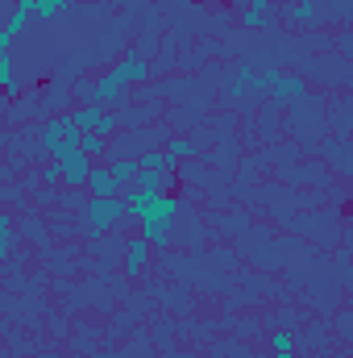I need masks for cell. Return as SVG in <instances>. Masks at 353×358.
<instances>
[{
  "label": "cell",
  "mask_w": 353,
  "mask_h": 358,
  "mask_svg": "<svg viewBox=\"0 0 353 358\" xmlns=\"http://www.w3.org/2000/svg\"><path fill=\"white\" fill-rule=\"evenodd\" d=\"M121 200H125V213L137 217L142 238H146L150 246H167V242H171V225H175V217H179V200L171 196V192L133 187V192L121 196Z\"/></svg>",
  "instance_id": "6da1fadb"
},
{
  "label": "cell",
  "mask_w": 353,
  "mask_h": 358,
  "mask_svg": "<svg viewBox=\"0 0 353 358\" xmlns=\"http://www.w3.org/2000/svg\"><path fill=\"white\" fill-rule=\"evenodd\" d=\"M137 80H146V59L142 55H125L117 67H108V76L100 80V84H91V88H84V96H88L91 104H108V100H121V92L129 88V84H137Z\"/></svg>",
  "instance_id": "7a4b0ae2"
},
{
  "label": "cell",
  "mask_w": 353,
  "mask_h": 358,
  "mask_svg": "<svg viewBox=\"0 0 353 358\" xmlns=\"http://www.w3.org/2000/svg\"><path fill=\"white\" fill-rule=\"evenodd\" d=\"M125 217V200L121 196H91L88 200V234H104V229H112L117 221Z\"/></svg>",
  "instance_id": "3957f363"
},
{
  "label": "cell",
  "mask_w": 353,
  "mask_h": 358,
  "mask_svg": "<svg viewBox=\"0 0 353 358\" xmlns=\"http://www.w3.org/2000/svg\"><path fill=\"white\" fill-rule=\"evenodd\" d=\"M262 80H266V88H274L278 100H299V96H303V80H299V76H283L278 67H266Z\"/></svg>",
  "instance_id": "277c9868"
},
{
  "label": "cell",
  "mask_w": 353,
  "mask_h": 358,
  "mask_svg": "<svg viewBox=\"0 0 353 358\" xmlns=\"http://www.w3.org/2000/svg\"><path fill=\"white\" fill-rule=\"evenodd\" d=\"M88 171H91V163H88V155L84 150H71V155H63L59 159V179L63 183H88Z\"/></svg>",
  "instance_id": "5b68a950"
},
{
  "label": "cell",
  "mask_w": 353,
  "mask_h": 358,
  "mask_svg": "<svg viewBox=\"0 0 353 358\" xmlns=\"http://www.w3.org/2000/svg\"><path fill=\"white\" fill-rule=\"evenodd\" d=\"M150 242L146 238H133L129 246H125V275H142V267H146V259H150Z\"/></svg>",
  "instance_id": "8992f818"
},
{
  "label": "cell",
  "mask_w": 353,
  "mask_h": 358,
  "mask_svg": "<svg viewBox=\"0 0 353 358\" xmlns=\"http://www.w3.org/2000/svg\"><path fill=\"white\" fill-rule=\"evenodd\" d=\"M29 21H33V0H21V4L8 13V21H4L0 29H4L8 38H17V34H25V29H29Z\"/></svg>",
  "instance_id": "52a82bcc"
},
{
  "label": "cell",
  "mask_w": 353,
  "mask_h": 358,
  "mask_svg": "<svg viewBox=\"0 0 353 358\" xmlns=\"http://www.w3.org/2000/svg\"><path fill=\"white\" fill-rule=\"evenodd\" d=\"M88 192H91V196H117V192H121V183L112 179L108 167H91V171H88Z\"/></svg>",
  "instance_id": "ba28073f"
},
{
  "label": "cell",
  "mask_w": 353,
  "mask_h": 358,
  "mask_svg": "<svg viewBox=\"0 0 353 358\" xmlns=\"http://www.w3.org/2000/svg\"><path fill=\"white\" fill-rule=\"evenodd\" d=\"M71 121H75V129L96 134V129H100V121H104V108H100V104H84L80 113H71Z\"/></svg>",
  "instance_id": "9c48e42d"
},
{
  "label": "cell",
  "mask_w": 353,
  "mask_h": 358,
  "mask_svg": "<svg viewBox=\"0 0 353 358\" xmlns=\"http://www.w3.org/2000/svg\"><path fill=\"white\" fill-rule=\"evenodd\" d=\"M171 183V171H137L133 176V187H146V192H167Z\"/></svg>",
  "instance_id": "30bf717a"
},
{
  "label": "cell",
  "mask_w": 353,
  "mask_h": 358,
  "mask_svg": "<svg viewBox=\"0 0 353 358\" xmlns=\"http://www.w3.org/2000/svg\"><path fill=\"white\" fill-rule=\"evenodd\" d=\"M137 171H171V155L167 150H146L137 159Z\"/></svg>",
  "instance_id": "8fae6325"
},
{
  "label": "cell",
  "mask_w": 353,
  "mask_h": 358,
  "mask_svg": "<svg viewBox=\"0 0 353 358\" xmlns=\"http://www.w3.org/2000/svg\"><path fill=\"white\" fill-rule=\"evenodd\" d=\"M67 8H71V0H33V17H42V21H54Z\"/></svg>",
  "instance_id": "7c38bea8"
},
{
  "label": "cell",
  "mask_w": 353,
  "mask_h": 358,
  "mask_svg": "<svg viewBox=\"0 0 353 358\" xmlns=\"http://www.w3.org/2000/svg\"><path fill=\"white\" fill-rule=\"evenodd\" d=\"M112 179L117 183H133V176H137V159H112Z\"/></svg>",
  "instance_id": "4fadbf2b"
},
{
  "label": "cell",
  "mask_w": 353,
  "mask_h": 358,
  "mask_svg": "<svg viewBox=\"0 0 353 358\" xmlns=\"http://www.w3.org/2000/svg\"><path fill=\"white\" fill-rule=\"evenodd\" d=\"M270 346H274V358H295V342H291V334H274Z\"/></svg>",
  "instance_id": "5bb4252c"
},
{
  "label": "cell",
  "mask_w": 353,
  "mask_h": 358,
  "mask_svg": "<svg viewBox=\"0 0 353 358\" xmlns=\"http://www.w3.org/2000/svg\"><path fill=\"white\" fill-rule=\"evenodd\" d=\"M80 150H84V155H104V138H100V134H84V129H80Z\"/></svg>",
  "instance_id": "9a60e30c"
},
{
  "label": "cell",
  "mask_w": 353,
  "mask_h": 358,
  "mask_svg": "<svg viewBox=\"0 0 353 358\" xmlns=\"http://www.w3.org/2000/svg\"><path fill=\"white\" fill-rule=\"evenodd\" d=\"M0 92H17V80H13V59L0 55Z\"/></svg>",
  "instance_id": "2e32d148"
},
{
  "label": "cell",
  "mask_w": 353,
  "mask_h": 358,
  "mask_svg": "<svg viewBox=\"0 0 353 358\" xmlns=\"http://www.w3.org/2000/svg\"><path fill=\"white\" fill-rule=\"evenodd\" d=\"M8 246H13V217L0 213V259L8 255Z\"/></svg>",
  "instance_id": "e0dca14e"
},
{
  "label": "cell",
  "mask_w": 353,
  "mask_h": 358,
  "mask_svg": "<svg viewBox=\"0 0 353 358\" xmlns=\"http://www.w3.org/2000/svg\"><path fill=\"white\" fill-rule=\"evenodd\" d=\"M266 13H270V4L266 0H254L250 13H246V25H266Z\"/></svg>",
  "instance_id": "ac0fdd59"
},
{
  "label": "cell",
  "mask_w": 353,
  "mask_h": 358,
  "mask_svg": "<svg viewBox=\"0 0 353 358\" xmlns=\"http://www.w3.org/2000/svg\"><path fill=\"white\" fill-rule=\"evenodd\" d=\"M191 150H195V146H191L187 138H175V142H167V155H171V163H175V159H183V155H191Z\"/></svg>",
  "instance_id": "d6986e66"
},
{
  "label": "cell",
  "mask_w": 353,
  "mask_h": 358,
  "mask_svg": "<svg viewBox=\"0 0 353 358\" xmlns=\"http://www.w3.org/2000/svg\"><path fill=\"white\" fill-rule=\"evenodd\" d=\"M291 17H295V21H312V17H316V0H299V4L291 8Z\"/></svg>",
  "instance_id": "ffe728a7"
}]
</instances>
